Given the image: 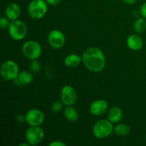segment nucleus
<instances>
[{
	"label": "nucleus",
	"instance_id": "nucleus-17",
	"mask_svg": "<svg viewBox=\"0 0 146 146\" xmlns=\"http://www.w3.org/2000/svg\"><path fill=\"white\" fill-rule=\"evenodd\" d=\"M64 116L66 118L68 121H71V122H74V121H77L78 118V113L76 111V108L74 107H71V106H68L64 110Z\"/></svg>",
	"mask_w": 146,
	"mask_h": 146
},
{
	"label": "nucleus",
	"instance_id": "nucleus-5",
	"mask_svg": "<svg viewBox=\"0 0 146 146\" xmlns=\"http://www.w3.org/2000/svg\"><path fill=\"white\" fill-rule=\"evenodd\" d=\"M47 9V4L44 0H33L28 7V12L31 18L39 19L46 15Z\"/></svg>",
	"mask_w": 146,
	"mask_h": 146
},
{
	"label": "nucleus",
	"instance_id": "nucleus-24",
	"mask_svg": "<svg viewBox=\"0 0 146 146\" xmlns=\"http://www.w3.org/2000/svg\"><path fill=\"white\" fill-rule=\"evenodd\" d=\"M16 120H17V121L19 123H23L24 121H26V115H22V114H20V115H17Z\"/></svg>",
	"mask_w": 146,
	"mask_h": 146
},
{
	"label": "nucleus",
	"instance_id": "nucleus-26",
	"mask_svg": "<svg viewBox=\"0 0 146 146\" xmlns=\"http://www.w3.org/2000/svg\"><path fill=\"white\" fill-rule=\"evenodd\" d=\"M60 1H61V0H46L47 4L52 6L57 5V4H59Z\"/></svg>",
	"mask_w": 146,
	"mask_h": 146
},
{
	"label": "nucleus",
	"instance_id": "nucleus-15",
	"mask_svg": "<svg viewBox=\"0 0 146 146\" xmlns=\"http://www.w3.org/2000/svg\"><path fill=\"white\" fill-rule=\"evenodd\" d=\"M108 120L113 123L120 122L123 118V111L118 106H113L109 110L108 114Z\"/></svg>",
	"mask_w": 146,
	"mask_h": 146
},
{
	"label": "nucleus",
	"instance_id": "nucleus-27",
	"mask_svg": "<svg viewBox=\"0 0 146 146\" xmlns=\"http://www.w3.org/2000/svg\"><path fill=\"white\" fill-rule=\"evenodd\" d=\"M137 1H138V0H123L124 2L128 4H135V3H136Z\"/></svg>",
	"mask_w": 146,
	"mask_h": 146
},
{
	"label": "nucleus",
	"instance_id": "nucleus-4",
	"mask_svg": "<svg viewBox=\"0 0 146 146\" xmlns=\"http://www.w3.org/2000/svg\"><path fill=\"white\" fill-rule=\"evenodd\" d=\"M19 74L18 64L14 61L8 60L1 65L0 74L3 79L6 81L14 80Z\"/></svg>",
	"mask_w": 146,
	"mask_h": 146
},
{
	"label": "nucleus",
	"instance_id": "nucleus-20",
	"mask_svg": "<svg viewBox=\"0 0 146 146\" xmlns=\"http://www.w3.org/2000/svg\"><path fill=\"white\" fill-rule=\"evenodd\" d=\"M30 70L34 74H37L41 70V64L36 59L32 60L30 64Z\"/></svg>",
	"mask_w": 146,
	"mask_h": 146
},
{
	"label": "nucleus",
	"instance_id": "nucleus-7",
	"mask_svg": "<svg viewBox=\"0 0 146 146\" xmlns=\"http://www.w3.org/2000/svg\"><path fill=\"white\" fill-rule=\"evenodd\" d=\"M44 137V130L38 126H31L28 128L25 133V138L30 145H36L43 140Z\"/></svg>",
	"mask_w": 146,
	"mask_h": 146
},
{
	"label": "nucleus",
	"instance_id": "nucleus-19",
	"mask_svg": "<svg viewBox=\"0 0 146 146\" xmlns=\"http://www.w3.org/2000/svg\"><path fill=\"white\" fill-rule=\"evenodd\" d=\"M134 30L137 33L143 32L146 29V21L143 18H138L134 23Z\"/></svg>",
	"mask_w": 146,
	"mask_h": 146
},
{
	"label": "nucleus",
	"instance_id": "nucleus-28",
	"mask_svg": "<svg viewBox=\"0 0 146 146\" xmlns=\"http://www.w3.org/2000/svg\"><path fill=\"white\" fill-rule=\"evenodd\" d=\"M19 145L20 146H29L30 145H29V143H21V144H20Z\"/></svg>",
	"mask_w": 146,
	"mask_h": 146
},
{
	"label": "nucleus",
	"instance_id": "nucleus-22",
	"mask_svg": "<svg viewBox=\"0 0 146 146\" xmlns=\"http://www.w3.org/2000/svg\"><path fill=\"white\" fill-rule=\"evenodd\" d=\"M10 25V23L9 22L8 19L5 17H1L0 19V26H1V28L4 29L9 28Z\"/></svg>",
	"mask_w": 146,
	"mask_h": 146
},
{
	"label": "nucleus",
	"instance_id": "nucleus-8",
	"mask_svg": "<svg viewBox=\"0 0 146 146\" xmlns=\"http://www.w3.org/2000/svg\"><path fill=\"white\" fill-rule=\"evenodd\" d=\"M77 94L71 86H65L61 91V101L66 106H72L76 101Z\"/></svg>",
	"mask_w": 146,
	"mask_h": 146
},
{
	"label": "nucleus",
	"instance_id": "nucleus-16",
	"mask_svg": "<svg viewBox=\"0 0 146 146\" xmlns=\"http://www.w3.org/2000/svg\"><path fill=\"white\" fill-rule=\"evenodd\" d=\"M82 61V58L76 54H71L67 56L64 60V64L68 68H76Z\"/></svg>",
	"mask_w": 146,
	"mask_h": 146
},
{
	"label": "nucleus",
	"instance_id": "nucleus-14",
	"mask_svg": "<svg viewBox=\"0 0 146 146\" xmlns=\"http://www.w3.org/2000/svg\"><path fill=\"white\" fill-rule=\"evenodd\" d=\"M126 43L128 48L133 51L140 50L143 45V41L142 38L139 36L135 35V34L129 36L127 38Z\"/></svg>",
	"mask_w": 146,
	"mask_h": 146
},
{
	"label": "nucleus",
	"instance_id": "nucleus-10",
	"mask_svg": "<svg viewBox=\"0 0 146 146\" xmlns=\"http://www.w3.org/2000/svg\"><path fill=\"white\" fill-rule=\"evenodd\" d=\"M44 121V115L38 109H31L26 114V122L31 126H38Z\"/></svg>",
	"mask_w": 146,
	"mask_h": 146
},
{
	"label": "nucleus",
	"instance_id": "nucleus-1",
	"mask_svg": "<svg viewBox=\"0 0 146 146\" xmlns=\"http://www.w3.org/2000/svg\"><path fill=\"white\" fill-rule=\"evenodd\" d=\"M82 61L85 66L92 72H99L106 65V57L104 52L97 47H91L84 51Z\"/></svg>",
	"mask_w": 146,
	"mask_h": 146
},
{
	"label": "nucleus",
	"instance_id": "nucleus-6",
	"mask_svg": "<svg viewBox=\"0 0 146 146\" xmlns=\"http://www.w3.org/2000/svg\"><path fill=\"white\" fill-rule=\"evenodd\" d=\"M41 46L35 41H28L22 46V53L24 56L30 60L37 59L41 54Z\"/></svg>",
	"mask_w": 146,
	"mask_h": 146
},
{
	"label": "nucleus",
	"instance_id": "nucleus-3",
	"mask_svg": "<svg viewBox=\"0 0 146 146\" xmlns=\"http://www.w3.org/2000/svg\"><path fill=\"white\" fill-rule=\"evenodd\" d=\"M8 30L10 36L17 41L23 39L27 33V27L25 23L18 19L11 21Z\"/></svg>",
	"mask_w": 146,
	"mask_h": 146
},
{
	"label": "nucleus",
	"instance_id": "nucleus-12",
	"mask_svg": "<svg viewBox=\"0 0 146 146\" xmlns=\"http://www.w3.org/2000/svg\"><path fill=\"white\" fill-rule=\"evenodd\" d=\"M33 81H34V76L31 73L27 71H22L14 80V84L17 86H22L24 85L31 84Z\"/></svg>",
	"mask_w": 146,
	"mask_h": 146
},
{
	"label": "nucleus",
	"instance_id": "nucleus-2",
	"mask_svg": "<svg viewBox=\"0 0 146 146\" xmlns=\"http://www.w3.org/2000/svg\"><path fill=\"white\" fill-rule=\"evenodd\" d=\"M113 125L109 120L102 119L97 121L93 128V133L98 138H104L109 136L113 131Z\"/></svg>",
	"mask_w": 146,
	"mask_h": 146
},
{
	"label": "nucleus",
	"instance_id": "nucleus-18",
	"mask_svg": "<svg viewBox=\"0 0 146 146\" xmlns=\"http://www.w3.org/2000/svg\"><path fill=\"white\" fill-rule=\"evenodd\" d=\"M114 132L118 136H126L131 132V128L126 124L121 123L114 128Z\"/></svg>",
	"mask_w": 146,
	"mask_h": 146
},
{
	"label": "nucleus",
	"instance_id": "nucleus-21",
	"mask_svg": "<svg viewBox=\"0 0 146 146\" xmlns=\"http://www.w3.org/2000/svg\"><path fill=\"white\" fill-rule=\"evenodd\" d=\"M62 101H55L51 105V111L54 113H59L63 108Z\"/></svg>",
	"mask_w": 146,
	"mask_h": 146
},
{
	"label": "nucleus",
	"instance_id": "nucleus-13",
	"mask_svg": "<svg viewBox=\"0 0 146 146\" xmlns=\"http://www.w3.org/2000/svg\"><path fill=\"white\" fill-rule=\"evenodd\" d=\"M20 14H21V9L19 6L16 3H11L9 4L6 9V17L11 21L17 19L20 16Z\"/></svg>",
	"mask_w": 146,
	"mask_h": 146
},
{
	"label": "nucleus",
	"instance_id": "nucleus-9",
	"mask_svg": "<svg viewBox=\"0 0 146 146\" xmlns=\"http://www.w3.org/2000/svg\"><path fill=\"white\" fill-rule=\"evenodd\" d=\"M48 41L53 48H60L65 44V36L61 31L54 29L50 31L48 34Z\"/></svg>",
	"mask_w": 146,
	"mask_h": 146
},
{
	"label": "nucleus",
	"instance_id": "nucleus-25",
	"mask_svg": "<svg viewBox=\"0 0 146 146\" xmlns=\"http://www.w3.org/2000/svg\"><path fill=\"white\" fill-rule=\"evenodd\" d=\"M141 14L143 17L146 18V2L144 3L141 8Z\"/></svg>",
	"mask_w": 146,
	"mask_h": 146
},
{
	"label": "nucleus",
	"instance_id": "nucleus-23",
	"mask_svg": "<svg viewBox=\"0 0 146 146\" xmlns=\"http://www.w3.org/2000/svg\"><path fill=\"white\" fill-rule=\"evenodd\" d=\"M50 146H66L65 143L61 141H54L49 144Z\"/></svg>",
	"mask_w": 146,
	"mask_h": 146
},
{
	"label": "nucleus",
	"instance_id": "nucleus-29",
	"mask_svg": "<svg viewBox=\"0 0 146 146\" xmlns=\"http://www.w3.org/2000/svg\"><path fill=\"white\" fill-rule=\"evenodd\" d=\"M145 138H146V137H145Z\"/></svg>",
	"mask_w": 146,
	"mask_h": 146
},
{
	"label": "nucleus",
	"instance_id": "nucleus-11",
	"mask_svg": "<svg viewBox=\"0 0 146 146\" xmlns=\"http://www.w3.org/2000/svg\"><path fill=\"white\" fill-rule=\"evenodd\" d=\"M108 104L105 100L99 99L94 101L90 106V112L95 116L102 115L108 111Z\"/></svg>",
	"mask_w": 146,
	"mask_h": 146
}]
</instances>
